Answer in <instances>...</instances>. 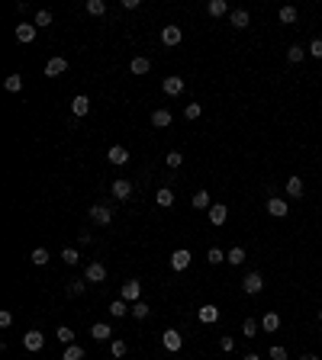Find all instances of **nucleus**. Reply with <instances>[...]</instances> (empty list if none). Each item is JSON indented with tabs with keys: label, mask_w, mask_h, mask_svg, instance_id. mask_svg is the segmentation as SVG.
Returning a JSON list of instances; mask_svg holds the SVG:
<instances>
[{
	"label": "nucleus",
	"mask_w": 322,
	"mask_h": 360,
	"mask_svg": "<svg viewBox=\"0 0 322 360\" xmlns=\"http://www.w3.org/2000/svg\"><path fill=\"white\" fill-rule=\"evenodd\" d=\"M161 344L168 347V351H174V354H177V351L184 347V334H181V331H174V328H168V331L161 334Z\"/></svg>",
	"instance_id": "f03ea898"
},
{
	"label": "nucleus",
	"mask_w": 322,
	"mask_h": 360,
	"mask_svg": "<svg viewBox=\"0 0 322 360\" xmlns=\"http://www.w3.org/2000/svg\"><path fill=\"white\" fill-rule=\"evenodd\" d=\"M287 193H290L293 199H300V196H303V177H296V174H293V177H287Z\"/></svg>",
	"instance_id": "5701e85b"
},
{
	"label": "nucleus",
	"mask_w": 322,
	"mask_h": 360,
	"mask_svg": "<svg viewBox=\"0 0 322 360\" xmlns=\"http://www.w3.org/2000/svg\"><path fill=\"white\" fill-rule=\"evenodd\" d=\"M4 87H7L10 93H20V90H23V77H20V74H10V77L4 81Z\"/></svg>",
	"instance_id": "473e14b6"
},
{
	"label": "nucleus",
	"mask_w": 322,
	"mask_h": 360,
	"mask_svg": "<svg viewBox=\"0 0 322 360\" xmlns=\"http://www.w3.org/2000/svg\"><path fill=\"white\" fill-rule=\"evenodd\" d=\"M106 158H110V164H126L129 161V151L123 145H113L110 151H106Z\"/></svg>",
	"instance_id": "6ab92c4d"
},
{
	"label": "nucleus",
	"mask_w": 322,
	"mask_h": 360,
	"mask_svg": "<svg viewBox=\"0 0 322 360\" xmlns=\"http://www.w3.org/2000/svg\"><path fill=\"white\" fill-rule=\"evenodd\" d=\"M229 23H232V29H248L252 16H248V10H232V13H229Z\"/></svg>",
	"instance_id": "2eb2a0df"
},
{
	"label": "nucleus",
	"mask_w": 322,
	"mask_h": 360,
	"mask_svg": "<svg viewBox=\"0 0 322 360\" xmlns=\"http://www.w3.org/2000/svg\"><path fill=\"white\" fill-rule=\"evenodd\" d=\"M181 161H184L181 151H168V154H164V164H168L171 171H174V167H181Z\"/></svg>",
	"instance_id": "4c0bfd02"
},
{
	"label": "nucleus",
	"mask_w": 322,
	"mask_h": 360,
	"mask_svg": "<svg viewBox=\"0 0 322 360\" xmlns=\"http://www.w3.org/2000/svg\"><path fill=\"white\" fill-rule=\"evenodd\" d=\"M206 261H210V264H222V261H225V251H222V248H210V251H206Z\"/></svg>",
	"instance_id": "ea45409f"
},
{
	"label": "nucleus",
	"mask_w": 322,
	"mask_h": 360,
	"mask_svg": "<svg viewBox=\"0 0 322 360\" xmlns=\"http://www.w3.org/2000/svg\"><path fill=\"white\" fill-rule=\"evenodd\" d=\"M206 10H210V16H225V13H229L225 0H210V4H206Z\"/></svg>",
	"instance_id": "cd10ccee"
},
{
	"label": "nucleus",
	"mask_w": 322,
	"mask_h": 360,
	"mask_svg": "<svg viewBox=\"0 0 322 360\" xmlns=\"http://www.w3.org/2000/svg\"><path fill=\"white\" fill-rule=\"evenodd\" d=\"M181 39H184L181 26H164V29H161V42L171 45V49H174V45H181Z\"/></svg>",
	"instance_id": "6e6552de"
},
{
	"label": "nucleus",
	"mask_w": 322,
	"mask_h": 360,
	"mask_svg": "<svg viewBox=\"0 0 322 360\" xmlns=\"http://www.w3.org/2000/svg\"><path fill=\"white\" fill-rule=\"evenodd\" d=\"M200 113H203V106H200V103H190L187 110H184V116H187V119H200Z\"/></svg>",
	"instance_id": "a18cd8bd"
},
{
	"label": "nucleus",
	"mask_w": 322,
	"mask_h": 360,
	"mask_svg": "<svg viewBox=\"0 0 322 360\" xmlns=\"http://www.w3.org/2000/svg\"><path fill=\"white\" fill-rule=\"evenodd\" d=\"M84 286H87V280H74V283H68V296H81V293H84Z\"/></svg>",
	"instance_id": "c03bdc74"
},
{
	"label": "nucleus",
	"mask_w": 322,
	"mask_h": 360,
	"mask_svg": "<svg viewBox=\"0 0 322 360\" xmlns=\"http://www.w3.org/2000/svg\"><path fill=\"white\" fill-rule=\"evenodd\" d=\"M219 347H222L225 354H232V351H235V341L229 338V334H222V338H219Z\"/></svg>",
	"instance_id": "de8ad7c7"
},
{
	"label": "nucleus",
	"mask_w": 322,
	"mask_h": 360,
	"mask_svg": "<svg viewBox=\"0 0 322 360\" xmlns=\"http://www.w3.org/2000/svg\"><path fill=\"white\" fill-rule=\"evenodd\" d=\"M106 312H110V315H113V318H123V315H126V312H132V309H129V306H126V299H113V303H110V309H106Z\"/></svg>",
	"instance_id": "a878e982"
},
{
	"label": "nucleus",
	"mask_w": 322,
	"mask_h": 360,
	"mask_svg": "<svg viewBox=\"0 0 322 360\" xmlns=\"http://www.w3.org/2000/svg\"><path fill=\"white\" fill-rule=\"evenodd\" d=\"M42 344H45V338H42V331H26V338H23V347L26 351H42Z\"/></svg>",
	"instance_id": "f8f14e48"
},
{
	"label": "nucleus",
	"mask_w": 322,
	"mask_h": 360,
	"mask_svg": "<svg viewBox=\"0 0 322 360\" xmlns=\"http://www.w3.org/2000/svg\"><path fill=\"white\" fill-rule=\"evenodd\" d=\"M242 334H245V338H258V322L255 318H245L242 322Z\"/></svg>",
	"instance_id": "f704fd0d"
},
{
	"label": "nucleus",
	"mask_w": 322,
	"mask_h": 360,
	"mask_svg": "<svg viewBox=\"0 0 322 360\" xmlns=\"http://www.w3.org/2000/svg\"><path fill=\"white\" fill-rule=\"evenodd\" d=\"M264 209L274 215V219H283V215L290 212V206H287V203H283L280 196H268V206H264Z\"/></svg>",
	"instance_id": "423d86ee"
},
{
	"label": "nucleus",
	"mask_w": 322,
	"mask_h": 360,
	"mask_svg": "<svg viewBox=\"0 0 322 360\" xmlns=\"http://www.w3.org/2000/svg\"><path fill=\"white\" fill-rule=\"evenodd\" d=\"M242 290H245L248 296H258L261 290H264V277H261V273H255V270H252V273H248V277L242 280Z\"/></svg>",
	"instance_id": "f257e3e1"
},
{
	"label": "nucleus",
	"mask_w": 322,
	"mask_h": 360,
	"mask_svg": "<svg viewBox=\"0 0 322 360\" xmlns=\"http://www.w3.org/2000/svg\"><path fill=\"white\" fill-rule=\"evenodd\" d=\"M268 357L271 360H287V347H280V344H274L271 351H268Z\"/></svg>",
	"instance_id": "79ce46f5"
},
{
	"label": "nucleus",
	"mask_w": 322,
	"mask_h": 360,
	"mask_svg": "<svg viewBox=\"0 0 322 360\" xmlns=\"http://www.w3.org/2000/svg\"><path fill=\"white\" fill-rule=\"evenodd\" d=\"M184 87H187V84H184V77H174V74L161 81V90L168 93V97H177V93H184Z\"/></svg>",
	"instance_id": "39448f33"
},
{
	"label": "nucleus",
	"mask_w": 322,
	"mask_h": 360,
	"mask_svg": "<svg viewBox=\"0 0 322 360\" xmlns=\"http://www.w3.org/2000/svg\"><path fill=\"white\" fill-rule=\"evenodd\" d=\"M62 360H84V347H81V344H68Z\"/></svg>",
	"instance_id": "bb28decb"
},
{
	"label": "nucleus",
	"mask_w": 322,
	"mask_h": 360,
	"mask_svg": "<svg viewBox=\"0 0 322 360\" xmlns=\"http://www.w3.org/2000/svg\"><path fill=\"white\" fill-rule=\"evenodd\" d=\"M300 360H319V357H316V354H303Z\"/></svg>",
	"instance_id": "3c124183"
},
{
	"label": "nucleus",
	"mask_w": 322,
	"mask_h": 360,
	"mask_svg": "<svg viewBox=\"0 0 322 360\" xmlns=\"http://www.w3.org/2000/svg\"><path fill=\"white\" fill-rule=\"evenodd\" d=\"M113 196L116 199H129V196H132V180H113Z\"/></svg>",
	"instance_id": "ddd939ff"
},
{
	"label": "nucleus",
	"mask_w": 322,
	"mask_h": 360,
	"mask_svg": "<svg viewBox=\"0 0 322 360\" xmlns=\"http://www.w3.org/2000/svg\"><path fill=\"white\" fill-rule=\"evenodd\" d=\"M148 71H151V62H148V58H132V74H148Z\"/></svg>",
	"instance_id": "c85d7f7f"
},
{
	"label": "nucleus",
	"mask_w": 322,
	"mask_h": 360,
	"mask_svg": "<svg viewBox=\"0 0 322 360\" xmlns=\"http://www.w3.org/2000/svg\"><path fill=\"white\" fill-rule=\"evenodd\" d=\"M62 257H65V264H68V267H74V264L81 261V257H78V251H74V248H65V251H62Z\"/></svg>",
	"instance_id": "37998d69"
},
{
	"label": "nucleus",
	"mask_w": 322,
	"mask_h": 360,
	"mask_svg": "<svg viewBox=\"0 0 322 360\" xmlns=\"http://www.w3.org/2000/svg\"><path fill=\"white\" fill-rule=\"evenodd\" d=\"M10 325H13V312H0V328H10Z\"/></svg>",
	"instance_id": "09e8293b"
},
{
	"label": "nucleus",
	"mask_w": 322,
	"mask_h": 360,
	"mask_svg": "<svg viewBox=\"0 0 322 360\" xmlns=\"http://www.w3.org/2000/svg\"><path fill=\"white\" fill-rule=\"evenodd\" d=\"M55 338H58V341H62V344L68 347V344H74V331H71L68 325H58V331H55Z\"/></svg>",
	"instance_id": "c756f323"
},
{
	"label": "nucleus",
	"mask_w": 322,
	"mask_h": 360,
	"mask_svg": "<svg viewBox=\"0 0 322 360\" xmlns=\"http://www.w3.org/2000/svg\"><path fill=\"white\" fill-rule=\"evenodd\" d=\"M84 280H87V283H103V280H106V267H103L100 261L87 264V270H84Z\"/></svg>",
	"instance_id": "20e7f679"
},
{
	"label": "nucleus",
	"mask_w": 322,
	"mask_h": 360,
	"mask_svg": "<svg viewBox=\"0 0 322 360\" xmlns=\"http://www.w3.org/2000/svg\"><path fill=\"white\" fill-rule=\"evenodd\" d=\"M87 13L90 16H103L106 13V4H103V0H87Z\"/></svg>",
	"instance_id": "72a5a7b5"
},
{
	"label": "nucleus",
	"mask_w": 322,
	"mask_h": 360,
	"mask_svg": "<svg viewBox=\"0 0 322 360\" xmlns=\"http://www.w3.org/2000/svg\"><path fill=\"white\" fill-rule=\"evenodd\" d=\"M245 257H248V254H245V248H238V245H235V248H229V254H225V261H229L232 267H242Z\"/></svg>",
	"instance_id": "b1692460"
},
{
	"label": "nucleus",
	"mask_w": 322,
	"mask_h": 360,
	"mask_svg": "<svg viewBox=\"0 0 322 360\" xmlns=\"http://www.w3.org/2000/svg\"><path fill=\"white\" fill-rule=\"evenodd\" d=\"M190 206H194V209H210V206H213V203H210V193H206V190H197L194 199H190Z\"/></svg>",
	"instance_id": "393cba45"
},
{
	"label": "nucleus",
	"mask_w": 322,
	"mask_h": 360,
	"mask_svg": "<svg viewBox=\"0 0 322 360\" xmlns=\"http://www.w3.org/2000/svg\"><path fill=\"white\" fill-rule=\"evenodd\" d=\"M296 16H300V13H296V7H290V4L277 10V19L283 23V26H293V23H296Z\"/></svg>",
	"instance_id": "a211bd4d"
},
{
	"label": "nucleus",
	"mask_w": 322,
	"mask_h": 360,
	"mask_svg": "<svg viewBox=\"0 0 322 360\" xmlns=\"http://www.w3.org/2000/svg\"><path fill=\"white\" fill-rule=\"evenodd\" d=\"M71 113H74V116H87L90 113V100L84 97V93H78V97L71 100Z\"/></svg>",
	"instance_id": "dca6fc26"
},
{
	"label": "nucleus",
	"mask_w": 322,
	"mask_h": 360,
	"mask_svg": "<svg viewBox=\"0 0 322 360\" xmlns=\"http://www.w3.org/2000/svg\"><path fill=\"white\" fill-rule=\"evenodd\" d=\"M319 325H322V315H319Z\"/></svg>",
	"instance_id": "603ef678"
},
{
	"label": "nucleus",
	"mask_w": 322,
	"mask_h": 360,
	"mask_svg": "<svg viewBox=\"0 0 322 360\" xmlns=\"http://www.w3.org/2000/svg\"><path fill=\"white\" fill-rule=\"evenodd\" d=\"M132 315H136V318H148V315H151L148 303H142V299H139V303H132Z\"/></svg>",
	"instance_id": "e433bc0d"
},
{
	"label": "nucleus",
	"mask_w": 322,
	"mask_h": 360,
	"mask_svg": "<svg viewBox=\"0 0 322 360\" xmlns=\"http://www.w3.org/2000/svg\"><path fill=\"white\" fill-rule=\"evenodd\" d=\"M261 328H264L268 334L277 331V328H280V315H277V312H264V318H261Z\"/></svg>",
	"instance_id": "aec40b11"
},
{
	"label": "nucleus",
	"mask_w": 322,
	"mask_h": 360,
	"mask_svg": "<svg viewBox=\"0 0 322 360\" xmlns=\"http://www.w3.org/2000/svg\"><path fill=\"white\" fill-rule=\"evenodd\" d=\"M190 257H194V254H190L187 248H177L174 254H171V267H174L177 273H181V270H187V267H190Z\"/></svg>",
	"instance_id": "0eeeda50"
},
{
	"label": "nucleus",
	"mask_w": 322,
	"mask_h": 360,
	"mask_svg": "<svg viewBox=\"0 0 322 360\" xmlns=\"http://www.w3.org/2000/svg\"><path fill=\"white\" fill-rule=\"evenodd\" d=\"M126 351H129V347H126V341H119V338L110 344V354H113V357H126Z\"/></svg>",
	"instance_id": "a19ab883"
},
{
	"label": "nucleus",
	"mask_w": 322,
	"mask_h": 360,
	"mask_svg": "<svg viewBox=\"0 0 322 360\" xmlns=\"http://www.w3.org/2000/svg\"><path fill=\"white\" fill-rule=\"evenodd\" d=\"M200 322H203V325H216V322H219V309L216 306H200Z\"/></svg>",
	"instance_id": "f3484780"
},
{
	"label": "nucleus",
	"mask_w": 322,
	"mask_h": 360,
	"mask_svg": "<svg viewBox=\"0 0 322 360\" xmlns=\"http://www.w3.org/2000/svg\"><path fill=\"white\" fill-rule=\"evenodd\" d=\"M151 126H155V129H168V126H171V113H168V110H155V113H151Z\"/></svg>",
	"instance_id": "4be33fe9"
},
{
	"label": "nucleus",
	"mask_w": 322,
	"mask_h": 360,
	"mask_svg": "<svg viewBox=\"0 0 322 360\" xmlns=\"http://www.w3.org/2000/svg\"><path fill=\"white\" fill-rule=\"evenodd\" d=\"M309 55H313V58H322V39H313V42H309V49H306Z\"/></svg>",
	"instance_id": "49530a36"
},
{
	"label": "nucleus",
	"mask_w": 322,
	"mask_h": 360,
	"mask_svg": "<svg viewBox=\"0 0 322 360\" xmlns=\"http://www.w3.org/2000/svg\"><path fill=\"white\" fill-rule=\"evenodd\" d=\"M242 360H261V357H258V354H245Z\"/></svg>",
	"instance_id": "8fccbe9b"
},
{
	"label": "nucleus",
	"mask_w": 322,
	"mask_h": 360,
	"mask_svg": "<svg viewBox=\"0 0 322 360\" xmlns=\"http://www.w3.org/2000/svg\"><path fill=\"white\" fill-rule=\"evenodd\" d=\"M16 42H23V45L35 42V23H20L16 26Z\"/></svg>",
	"instance_id": "1a4fd4ad"
},
{
	"label": "nucleus",
	"mask_w": 322,
	"mask_h": 360,
	"mask_svg": "<svg viewBox=\"0 0 322 360\" xmlns=\"http://www.w3.org/2000/svg\"><path fill=\"white\" fill-rule=\"evenodd\" d=\"M29 261L35 264V267H45V264H49V251H45V248H35L32 254H29Z\"/></svg>",
	"instance_id": "7c9ffc66"
},
{
	"label": "nucleus",
	"mask_w": 322,
	"mask_h": 360,
	"mask_svg": "<svg viewBox=\"0 0 322 360\" xmlns=\"http://www.w3.org/2000/svg\"><path fill=\"white\" fill-rule=\"evenodd\" d=\"M303 55H306V52H303V45H290V49H287V62H293V65H296V62H303Z\"/></svg>",
	"instance_id": "58836bf2"
},
{
	"label": "nucleus",
	"mask_w": 322,
	"mask_h": 360,
	"mask_svg": "<svg viewBox=\"0 0 322 360\" xmlns=\"http://www.w3.org/2000/svg\"><path fill=\"white\" fill-rule=\"evenodd\" d=\"M225 219H229L225 203H213V206H210V222H213V225H225Z\"/></svg>",
	"instance_id": "9b49d317"
},
{
	"label": "nucleus",
	"mask_w": 322,
	"mask_h": 360,
	"mask_svg": "<svg viewBox=\"0 0 322 360\" xmlns=\"http://www.w3.org/2000/svg\"><path fill=\"white\" fill-rule=\"evenodd\" d=\"M65 71H68L65 58H49V62H45V77H58V74H65Z\"/></svg>",
	"instance_id": "9d476101"
},
{
	"label": "nucleus",
	"mask_w": 322,
	"mask_h": 360,
	"mask_svg": "<svg viewBox=\"0 0 322 360\" xmlns=\"http://www.w3.org/2000/svg\"><path fill=\"white\" fill-rule=\"evenodd\" d=\"M90 219L97 222V225H110L113 222V209L103 206V203H97V206H90Z\"/></svg>",
	"instance_id": "7ed1b4c3"
},
{
	"label": "nucleus",
	"mask_w": 322,
	"mask_h": 360,
	"mask_svg": "<svg viewBox=\"0 0 322 360\" xmlns=\"http://www.w3.org/2000/svg\"><path fill=\"white\" fill-rule=\"evenodd\" d=\"M45 26H52V13L49 10H39L35 13V29H45Z\"/></svg>",
	"instance_id": "c9c22d12"
},
{
	"label": "nucleus",
	"mask_w": 322,
	"mask_h": 360,
	"mask_svg": "<svg viewBox=\"0 0 322 360\" xmlns=\"http://www.w3.org/2000/svg\"><path fill=\"white\" fill-rule=\"evenodd\" d=\"M155 203H158V206H174V193H171L168 187H161L158 196H155Z\"/></svg>",
	"instance_id": "2f4dec72"
},
{
	"label": "nucleus",
	"mask_w": 322,
	"mask_h": 360,
	"mask_svg": "<svg viewBox=\"0 0 322 360\" xmlns=\"http://www.w3.org/2000/svg\"><path fill=\"white\" fill-rule=\"evenodd\" d=\"M90 334H93V341H106V338H110V334H113V328L106 325V322H93Z\"/></svg>",
	"instance_id": "412c9836"
},
{
	"label": "nucleus",
	"mask_w": 322,
	"mask_h": 360,
	"mask_svg": "<svg viewBox=\"0 0 322 360\" xmlns=\"http://www.w3.org/2000/svg\"><path fill=\"white\" fill-rule=\"evenodd\" d=\"M139 296H142V283L139 280L123 283V299H126V303H139Z\"/></svg>",
	"instance_id": "4468645a"
}]
</instances>
